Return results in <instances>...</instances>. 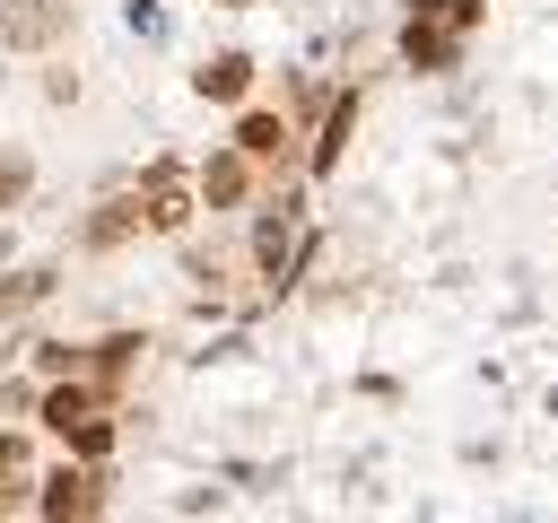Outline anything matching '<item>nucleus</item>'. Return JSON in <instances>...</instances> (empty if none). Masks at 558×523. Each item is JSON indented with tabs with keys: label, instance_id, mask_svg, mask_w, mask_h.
Wrapping results in <instances>:
<instances>
[{
	"label": "nucleus",
	"instance_id": "8",
	"mask_svg": "<svg viewBox=\"0 0 558 523\" xmlns=\"http://www.w3.org/2000/svg\"><path fill=\"white\" fill-rule=\"evenodd\" d=\"M140 235H148L140 192H105V200L78 218V244H87V253H122V244H140Z\"/></svg>",
	"mask_w": 558,
	"mask_h": 523
},
{
	"label": "nucleus",
	"instance_id": "4",
	"mask_svg": "<svg viewBox=\"0 0 558 523\" xmlns=\"http://www.w3.org/2000/svg\"><path fill=\"white\" fill-rule=\"evenodd\" d=\"M78 26V0H0V52H52Z\"/></svg>",
	"mask_w": 558,
	"mask_h": 523
},
{
	"label": "nucleus",
	"instance_id": "14",
	"mask_svg": "<svg viewBox=\"0 0 558 523\" xmlns=\"http://www.w3.org/2000/svg\"><path fill=\"white\" fill-rule=\"evenodd\" d=\"M26 366L44 375V384H61V375H87V340H26Z\"/></svg>",
	"mask_w": 558,
	"mask_h": 523
},
{
	"label": "nucleus",
	"instance_id": "3",
	"mask_svg": "<svg viewBox=\"0 0 558 523\" xmlns=\"http://www.w3.org/2000/svg\"><path fill=\"white\" fill-rule=\"evenodd\" d=\"M192 183H201V209H218V218H235V209H253V192H262V166L235 148V139H218L201 166H192Z\"/></svg>",
	"mask_w": 558,
	"mask_h": 523
},
{
	"label": "nucleus",
	"instance_id": "6",
	"mask_svg": "<svg viewBox=\"0 0 558 523\" xmlns=\"http://www.w3.org/2000/svg\"><path fill=\"white\" fill-rule=\"evenodd\" d=\"M140 366H148V331H105V340H87V384H96L113 410L131 401Z\"/></svg>",
	"mask_w": 558,
	"mask_h": 523
},
{
	"label": "nucleus",
	"instance_id": "11",
	"mask_svg": "<svg viewBox=\"0 0 558 523\" xmlns=\"http://www.w3.org/2000/svg\"><path fill=\"white\" fill-rule=\"evenodd\" d=\"M96 410H113L87 375H61V384H44V401H35V427H52V436H70L78 418H96Z\"/></svg>",
	"mask_w": 558,
	"mask_h": 523
},
{
	"label": "nucleus",
	"instance_id": "5",
	"mask_svg": "<svg viewBox=\"0 0 558 523\" xmlns=\"http://www.w3.org/2000/svg\"><path fill=\"white\" fill-rule=\"evenodd\" d=\"M35 514H44V523L105 514V471H96V462H52V471L35 479Z\"/></svg>",
	"mask_w": 558,
	"mask_h": 523
},
{
	"label": "nucleus",
	"instance_id": "16",
	"mask_svg": "<svg viewBox=\"0 0 558 523\" xmlns=\"http://www.w3.org/2000/svg\"><path fill=\"white\" fill-rule=\"evenodd\" d=\"M26 192H35V166L9 148V157H0V209H26Z\"/></svg>",
	"mask_w": 558,
	"mask_h": 523
},
{
	"label": "nucleus",
	"instance_id": "15",
	"mask_svg": "<svg viewBox=\"0 0 558 523\" xmlns=\"http://www.w3.org/2000/svg\"><path fill=\"white\" fill-rule=\"evenodd\" d=\"M113 436H122V427H113V410H96V418H78L61 445H70L78 462H105V453H113Z\"/></svg>",
	"mask_w": 558,
	"mask_h": 523
},
{
	"label": "nucleus",
	"instance_id": "10",
	"mask_svg": "<svg viewBox=\"0 0 558 523\" xmlns=\"http://www.w3.org/2000/svg\"><path fill=\"white\" fill-rule=\"evenodd\" d=\"M349 131H357V87H331V105H323V122H314V148H305V174H314V183H323V174H340Z\"/></svg>",
	"mask_w": 558,
	"mask_h": 523
},
{
	"label": "nucleus",
	"instance_id": "13",
	"mask_svg": "<svg viewBox=\"0 0 558 523\" xmlns=\"http://www.w3.org/2000/svg\"><path fill=\"white\" fill-rule=\"evenodd\" d=\"M52 296H61V270H52V262H26V270H9V279H0V323L35 314V305H52Z\"/></svg>",
	"mask_w": 558,
	"mask_h": 523
},
{
	"label": "nucleus",
	"instance_id": "2",
	"mask_svg": "<svg viewBox=\"0 0 558 523\" xmlns=\"http://www.w3.org/2000/svg\"><path fill=\"white\" fill-rule=\"evenodd\" d=\"M227 139H235V148H244V157H253L262 174H279V166H305V148H296L305 131H296V122H288L279 105H253V96H244V105H235V131H227Z\"/></svg>",
	"mask_w": 558,
	"mask_h": 523
},
{
	"label": "nucleus",
	"instance_id": "9",
	"mask_svg": "<svg viewBox=\"0 0 558 523\" xmlns=\"http://www.w3.org/2000/svg\"><path fill=\"white\" fill-rule=\"evenodd\" d=\"M253 78H262V61L227 44V52H209V61L192 70V96H201V105H244V96H253Z\"/></svg>",
	"mask_w": 558,
	"mask_h": 523
},
{
	"label": "nucleus",
	"instance_id": "18",
	"mask_svg": "<svg viewBox=\"0 0 558 523\" xmlns=\"http://www.w3.org/2000/svg\"><path fill=\"white\" fill-rule=\"evenodd\" d=\"M436 17H445V26H453V35H471V26H480V17H488V0H436Z\"/></svg>",
	"mask_w": 558,
	"mask_h": 523
},
{
	"label": "nucleus",
	"instance_id": "19",
	"mask_svg": "<svg viewBox=\"0 0 558 523\" xmlns=\"http://www.w3.org/2000/svg\"><path fill=\"white\" fill-rule=\"evenodd\" d=\"M218 9H253V0H218Z\"/></svg>",
	"mask_w": 558,
	"mask_h": 523
},
{
	"label": "nucleus",
	"instance_id": "1",
	"mask_svg": "<svg viewBox=\"0 0 558 523\" xmlns=\"http://www.w3.org/2000/svg\"><path fill=\"white\" fill-rule=\"evenodd\" d=\"M131 192H140V218H148V235H192V218H201V183H192V166H174V157H148Z\"/></svg>",
	"mask_w": 558,
	"mask_h": 523
},
{
	"label": "nucleus",
	"instance_id": "7",
	"mask_svg": "<svg viewBox=\"0 0 558 523\" xmlns=\"http://www.w3.org/2000/svg\"><path fill=\"white\" fill-rule=\"evenodd\" d=\"M462 61V35L436 17V9H410L401 17V70H418V78H445Z\"/></svg>",
	"mask_w": 558,
	"mask_h": 523
},
{
	"label": "nucleus",
	"instance_id": "17",
	"mask_svg": "<svg viewBox=\"0 0 558 523\" xmlns=\"http://www.w3.org/2000/svg\"><path fill=\"white\" fill-rule=\"evenodd\" d=\"M122 26H131V35H148V44H157V35H166V9H157V0H122Z\"/></svg>",
	"mask_w": 558,
	"mask_h": 523
},
{
	"label": "nucleus",
	"instance_id": "12",
	"mask_svg": "<svg viewBox=\"0 0 558 523\" xmlns=\"http://www.w3.org/2000/svg\"><path fill=\"white\" fill-rule=\"evenodd\" d=\"M0 514H35V436L0 427Z\"/></svg>",
	"mask_w": 558,
	"mask_h": 523
}]
</instances>
